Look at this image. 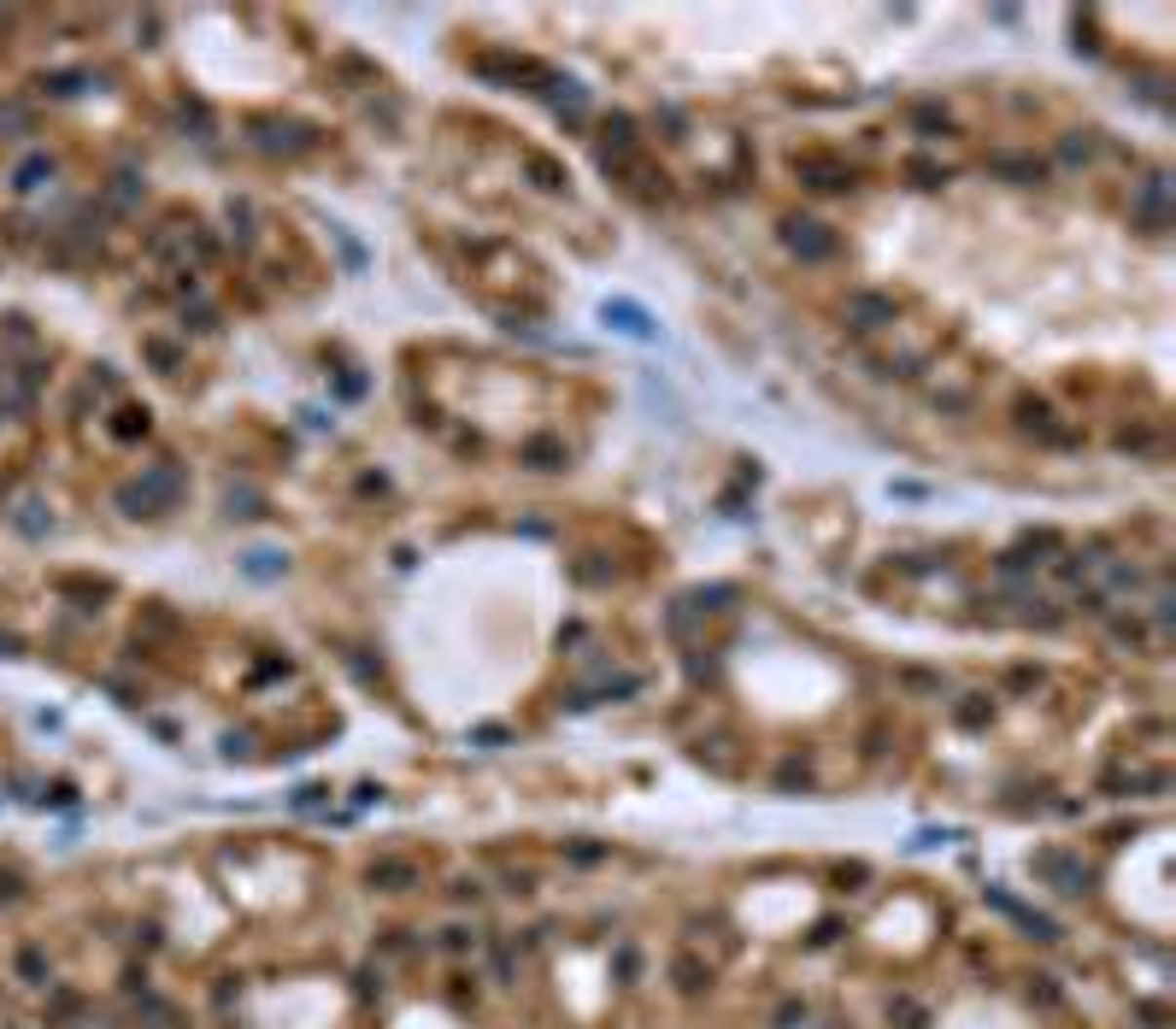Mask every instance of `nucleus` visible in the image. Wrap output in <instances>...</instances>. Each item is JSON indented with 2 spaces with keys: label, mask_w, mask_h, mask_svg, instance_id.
<instances>
[{
  "label": "nucleus",
  "mask_w": 1176,
  "mask_h": 1029,
  "mask_svg": "<svg viewBox=\"0 0 1176 1029\" xmlns=\"http://www.w3.org/2000/svg\"><path fill=\"white\" fill-rule=\"evenodd\" d=\"M988 171H1005V177H1018V183H1042V177H1047V165H1042V159H1024V153H994Z\"/></svg>",
  "instance_id": "f03ea898"
},
{
  "label": "nucleus",
  "mask_w": 1176,
  "mask_h": 1029,
  "mask_svg": "<svg viewBox=\"0 0 1176 1029\" xmlns=\"http://www.w3.org/2000/svg\"><path fill=\"white\" fill-rule=\"evenodd\" d=\"M670 976H677V988H683V994H701V988L712 982V971H706V965H695V959H677V965H670Z\"/></svg>",
  "instance_id": "39448f33"
},
{
  "label": "nucleus",
  "mask_w": 1176,
  "mask_h": 1029,
  "mask_svg": "<svg viewBox=\"0 0 1176 1029\" xmlns=\"http://www.w3.org/2000/svg\"><path fill=\"white\" fill-rule=\"evenodd\" d=\"M854 318H859V329H883V324H894V306L877 294H854Z\"/></svg>",
  "instance_id": "20e7f679"
},
{
  "label": "nucleus",
  "mask_w": 1176,
  "mask_h": 1029,
  "mask_svg": "<svg viewBox=\"0 0 1176 1029\" xmlns=\"http://www.w3.org/2000/svg\"><path fill=\"white\" fill-rule=\"evenodd\" d=\"M524 165H530V177H536V183H542V189H565V171H559V165H553V159H542V153H530V159H524Z\"/></svg>",
  "instance_id": "423d86ee"
},
{
  "label": "nucleus",
  "mask_w": 1176,
  "mask_h": 1029,
  "mask_svg": "<svg viewBox=\"0 0 1176 1029\" xmlns=\"http://www.w3.org/2000/svg\"><path fill=\"white\" fill-rule=\"evenodd\" d=\"M406 883H418V871H412V865H400V859H383V865H371V889H383V895H400Z\"/></svg>",
  "instance_id": "7ed1b4c3"
},
{
  "label": "nucleus",
  "mask_w": 1176,
  "mask_h": 1029,
  "mask_svg": "<svg viewBox=\"0 0 1176 1029\" xmlns=\"http://www.w3.org/2000/svg\"><path fill=\"white\" fill-rule=\"evenodd\" d=\"M782 242H788V253H800V259H829V253H835V236H829L823 224H812V218H788V224H782Z\"/></svg>",
  "instance_id": "f257e3e1"
}]
</instances>
